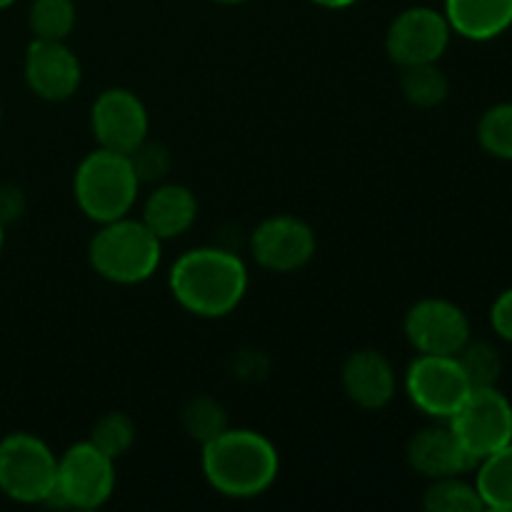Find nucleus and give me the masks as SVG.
Instances as JSON below:
<instances>
[{
  "label": "nucleus",
  "instance_id": "nucleus-1",
  "mask_svg": "<svg viewBox=\"0 0 512 512\" xmlns=\"http://www.w3.org/2000/svg\"><path fill=\"white\" fill-rule=\"evenodd\" d=\"M168 285L180 308L198 318L233 313L248 293V268L223 248H195L175 260Z\"/></svg>",
  "mask_w": 512,
  "mask_h": 512
},
{
  "label": "nucleus",
  "instance_id": "nucleus-2",
  "mask_svg": "<svg viewBox=\"0 0 512 512\" xmlns=\"http://www.w3.org/2000/svg\"><path fill=\"white\" fill-rule=\"evenodd\" d=\"M278 470V450L255 430L225 428L203 445L205 480L225 498H258L275 483Z\"/></svg>",
  "mask_w": 512,
  "mask_h": 512
},
{
  "label": "nucleus",
  "instance_id": "nucleus-3",
  "mask_svg": "<svg viewBox=\"0 0 512 512\" xmlns=\"http://www.w3.org/2000/svg\"><path fill=\"white\" fill-rule=\"evenodd\" d=\"M90 265L100 278L118 285H138L158 270L163 240L133 218H118L100 225L88 248Z\"/></svg>",
  "mask_w": 512,
  "mask_h": 512
},
{
  "label": "nucleus",
  "instance_id": "nucleus-4",
  "mask_svg": "<svg viewBox=\"0 0 512 512\" xmlns=\"http://www.w3.org/2000/svg\"><path fill=\"white\" fill-rule=\"evenodd\" d=\"M75 203L95 223L125 218L138 200L140 180L125 153L98 148L80 160L73 180Z\"/></svg>",
  "mask_w": 512,
  "mask_h": 512
},
{
  "label": "nucleus",
  "instance_id": "nucleus-5",
  "mask_svg": "<svg viewBox=\"0 0 512 512\" xmlns=\"http://www.w3.org/2000/svg\"><path fill=\"white\" fill-rule=\"evenodd\" d=\"M58 458L45 440L10 433L0 440V490L15 503H45L55 488Z\"/></svg>",
  "mask_w": 512,
  "mask_h": 512
},
{
  "label": "nucleus",
  "instance_id": "nucleus-6",
  "mask_svg": "<svg viewBox=\"0 0 512 512\" xmlns=\"http://www.w3.org/2000/svg\"><path fill=\"white\" fill-rule=\"evenodd\" d=\"M115 460L103 450L95 448L90 440L75 443L58 458L55 488L45 505L58 508L95 510L110 500L115 490Z\"/></svg>",
  "mask_w": 512,
  "mask_h": 512
},
{
  "label": "nucleus",
  "instance_id": "nucleus-7",
  "mask_svg": "<svg viewBox=\"0 0 512 512\" xmlns=\"http://www.w3.org/2000/svg\"><path fill=\"white\" fill-rule=\"evenodd\" d=\"M448 425L458 435L460 445L475 460H483L512 443V405L495 385L473 388Z\"/></svg>",
  "mask_w": 512,
  "mask_h": 512
},
{
  "label": "nucleus",
  "instance_id": "nucleus-8",
  "mask_svg": "<svg viewBox=\"0 0 512 512\" xmlns=\"http://www.w3.org/2000/svg\"><path fill=\"white\" fill-rule=\"evenodd\" d=\"M473 390L455 355H420L408 365L405 393L420 413L450 420Z\"/></svg>",
  "mask_w": 512,
  "mask_h": 512
},
{
  "label": "nucleus",
  "instance_id": "nucleus-9",
  "mask_svg": "<svg viewBox=\"0 0 512 512\" xmlns=\"http://www.w3.org/2000/svg\"><path fill=\"white\" fill-rule=\"evenodd\" d=\"M450 35H453V28H450L445 13L415 5V8L403 10L390 23L388 35H385V50L400 68L438 63L448 50Z\"/></svg>",
  "mask_w": 512,
  "mask_h": 512
},
{
  "label": "nucleus",
  "instance_id": "nucleus-10",
  "mask_svg": "<svg viewBox=\"0 0 512 512\" xmlns=\"http://www.w3.org/2000/svg\"><path fill=\"white\" fill-rule=\"evenodd\" d=\"M405 338L420 355H458L470 340V320L450 300L423 298L405 315Z\"/></svg>",
  "mask_w": 512,
  "mask_h": 512
},
{
  "label": "nucleus",
  "instance_id": "nucleus-11",
  "mask_svg": "<svg viewBox=\"0 0 512 512\" xmlns=\"http://www.w3.org/2000/svg\"><path fill=\"white\" fill-rule=\"evenodd\" d=\"M318 240L315 230L295 215L265 218L250 235V253L260 268L273 273H295L313 260Z\"/></svg>",
  "mask_w": 512,
  "mask_h": 512
},
{
  "label": "nucleus",
  "instance_id": "nucleus-12",
  "mask_svg": "<svg viewBox=\"0 0 512 512\" xmlns=\"http://www.w3.org/2000/svg\"><path fill=\"white\" fill-rule=\"evenodd\" d=\"M90 125L100 148L130 155L148 140V110L143 100L125 88H108L95 98Z\"/></svg>",
  "mask_w": 512,
  "mask_h": 512
},
{
  "label": "nucleus",
  "instance_id": "nucleus-13",
  "mask_svg": "<svg viewBox=\"0 0 512 512\" xmlns=\"http://www.w3.org/2000/svg\"><path fill=\"white\" fill-rule=\"evenodd\" d=\"M83 70L65 40H38L28 45L25 53V83L38 98L48 103L68 100L80 88Z\"/></svg>",
  "mask_w": 512,
  "mask_h": 512
},
{
  "label": "nucleus",
  "instance_id": "nucleus-14",
  "mask_svg": "<svg viewBox=\"0 0 512 512\" xmlns=\"http://www.w3.org/2000/svg\"><path fill=\"white\" fill-rule=\"evenodd\" d=\"M408 463L415 473L438 480L475 470L478 460L460 445L450 425H430L410 438Z\"/></svg>",
  "mask_w": 512,
  "mask_h": 512
},
{
  "label": "nucleus",
  "instance_id": "nucleus-15",
  "mask_svg": "<svg viewBox=\"0 0 512 512\" xmlns=\"http://www.w3.org/2000/svg\"><path fill=\"white\" fill-rule=\"evenodd\" d=\"M343 390L355 405L380 410L395 395V370L380 350H358L343 365Z\"/></svg>",
  "mask_w": 512,
  "mask_h": 512
},
{
  "label": "nucleus",
  "instance_id": "nucleus-16",
  "mask_svg": "<svg viewBox=\"0 0 512 512\" xmlns=\"http://www.w3.org/2000/svg\"><path fill=\"white\" fill-rule=\"evenodd\" d=\"M195 218H198V200L185 185H160L145 200L143 223L160 240H170L188 233Z\"/></svg>",
  "mask_w": 512,
  "mask_h": 512
},
{
  "label": "nucleus",
  "instance_id": "nucleus-17",
  "mask_svg": "<svg viewBox=\"0 0 512 512\" xmlns=\"http://www.w3.org/2000/svg\"><path fill=\"white\" fill-rule=\"evenodd\" d=\"M453 33L468 40H493L512 25V0H445Z\"/></svg>",
  "mask_w": 512,
  "mask_h": 512
},
{
  "label": "nucleus",
  "instance_id": "nucleus-18",
  "mask_svg": "<svg viewBox=\"0 0 512 512\" xmlns=\"http://www.w3.org/2000/svg\"><path fill=\"white\" fill-rule=\"evenodd\" d=\"M475 490L485 510L512 512V443L485 455L475 465Z\"/></svg>",
  "mask_w": 512,
  "mask_h": 512
},
{
  "label": "nucleus",
  "instance_id": "nucleus-19",
  "mask_svg": "<svg viewBox=\"0 0 512 512\" xmlns=\"http://www.w3.org/2000/svg\"><path fill=\"white\" fill-rule=\"evenodd\" d=\"M400 90L415 108H435L448 98L450 83L438 63L405 65L403 75H400Z\"/></svg>",
  "mask_w": 512,
  "mask_h": 512
},
{
  "label": "nucleus",
  "instance_id": "nucleus-20",
  "mask_svg": "<svg viewBox=\"0 0 512 512\" xmlns=\"http://www.w3.org/2000/svg\"><path fill=\"white\" fill-rule=\"evenodd\" d=\"M423 508L430 512H480L483 500H480L475 485L465 483L460 475L453 478L433 480L423 495Z\"/></svg>",
  "mask_w": 512,
  "mask_h": 512
},
{
  "label": "nucleus",
  "instance_id": "nucleus-21",
  "mask_svg": "<svg viewBox=\"0 0 512 512\" xmlns=\"http://www.w3.org/2000/svg\"><path fill=\"white\" fill-rule=\"evenodd\" d=\"M28 20L38 40H68L75 28V3L73 0H33Z\"/></svg>",
  "mask_w": 512,
  "mask_h": 512
},
{
  "label": "nucleus",
  "instance_id": "nucleus-22",
  "mask_svg": "<svg viewBox=\"0 0 512 512\" xmlns=\"http://www.w3.org/2000/svg\"><path fill=\"white\" fill-rule=\"evenodd\" d=\"M455 358H458L460 368H463L465 378L470 380L473 388L495 385L500 380V373H503L500 350L493 343H485V340H468Z\"/></svg>",
  "mask_w": 512,
  "mask_h": 512
},
{
  "label": "nucleus",
  "instance_id": "nucleus-23",
  "mask_svg": "<svg viewBox=\"0 0 512 512\" xmlns=\"http://www.w3.org/2000/svg\"><path fill=\"white\" fill-rule=\"evenodd\" d=\"M478 143L488 155L512 160V103H498L478 123Z\"/></svg>",
  "mask_w": 512,
  "mask_h": 512
},
{
  "label": "nucleus",
  "instance_id": "nucleus-24",
  "mask_svg": "<svg viewBox=\"0 0 512 512\" xmlns=\"http://www.w3.org/2000/svg\"><path fill=\"white\" fill-rule=\"evenodd\" d=\"M135 423L130 415L118 413H105L103 418H98V423L93 425V433H90V443L98 450H103L108 458L118 460L120 455H125L130 450V445L135 443Z\"/></svg>",
  "mask_w": 512,
  "mask_h": 512
},
{
  "label": "nucleus",
  "instance_id": "nucleus-25",
  "mask_svg": "<svg viewBox=\"0 0 512 512\" xmlns=\"http://www.w3.org/2000/svg\"><path fill=\"white\" fill-rule=\"evenodd\" d=\"M183 425L190 438L205 445L208 440H213L215 435H220L228 428V415H225L223 405L218 400L195 398L185 405Z\"/></svg>",
  "mask_w": 512,
  "mask_h": 512
},
{
  "label": "nucleus",
  "instance_id": "nucleus-26",
  "mask_svg": "<svg viewBox=\"0 0 512 512\" xmlns=\"http://www.w3.org/2000/svg\"><path fill=\"white\" fill-rule=\"evenodd\" d=\"M130 163H133L135 175H138L140 183H155V180H163L170 170V155L168 148L160 143H143L128 155Z\"/></svg>",
  "mask_w": 512,
  "mask_h": 512
},
{
  "label": "nucleus",
  "instance_id": "nucleus-27",
  "mask_svg": "<svg viewBox=\"0 0 512 512\" xmlns=\"http://www.w3.org/2000/svg\"><path fill=\"white\" fill-rule=\"evenodd\" d=\"M490 325L503 340L512 343V288L503 290L490 308Z\"/></svg>",
  "mask_w": 512,
  "mask_h": 512
},
{
  "label": "nucleus",
  "instance_id": "nucleus-28",
  "mask_svg": "<svg viewBox=\"0 0 512 512\" xmlns=\"http://www.w3.org/2000/svg\"><path fill=\"white\" fill-rule=\"evenodd\" d=\"M25 210V198L18 188L13 185H3L0 188V223L8 225L18 220Z\"/></svg>",
  "mask_w": 512,
  "mask_h": 512
},
{
  "label": "nucleus",
  "instance_id": "nucleus-29",
  "mask_svg": "<svg viewBox=\"0 0 512 512\" xmlns=\"http://www.w3.org/2000/svg\"><path fill=\"white\" fill-rule=\"evenodd\" d=\"M315 5H320V8H330V10H343V8H350L353 3H358V0H313Z\"/></svg>",
  "mask_w": 512,
  "mask_h": 512
},
{
  "label": "nucleus",
  "instance_id": "nucleus-30",
  "mask_svg": "<svg viewBox=\"0 0 512 512\" xmlns=\"http://www.w3.org/2000/svg\"><path fill=\"white\" fill-rule=\"evenodd\" d=\"M213 3H220V5H240V3H248V0H213Z\"/></svg>",
  "mask_w": 512,
  "mask_h": 512
},
{
  "label": "nucleus",
  "instance_id": "nucleus-31",
  "mask_svg": "<svg viewBox=\"0 0 512 512\" xmlns=\"http://www.w3.org/2000/svg\"><path fill=\"white\" fill-rule=\"evenodd\" d=\"M13 3H15V0H0V10L10 8V5H13Z\"/></svg>",
  "mask_w": 512,
  "mask_h": 512
},
{
  "label": "nucleus",
  "instance_id": "nucleus-32",
  "mask_svg": "<svg viewBox=\"0 0 512 512\" xmlns=\"http://www.w3.org/2000/svg\"><path fill=\"white\" fill-rule=\"evenodd\" d=\"M3 228H5V225L0 223V248H3Z\"/></svg>",
  "mask_w": 512,
  "mask_h": 512
}]
</instances>
